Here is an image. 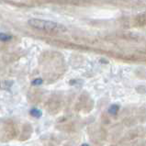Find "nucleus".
Listing matches in <instances>:
<instances>
[{"instance_id": "f257e3e1", "label": "nucleus", "mask_w": 146, "mask_h": 146, "mask_svg": "<svg viewBox=\"0 0 146 146\" xmlns=\"http://www.w3.org/2000/svg\"><path fill=\"white\" fill-rule=\"evenodd\" d=\"M29 24L32 28H35L40 31H65L66 29L62 25H60L54 21L50 20H43L39 19H31L29 20Z\"/></svg>"}, {"instance_id": "f03ea898", "label": "nucleus", "mask_w": 146, "mask_h": 146, "mask_svg": "<svg viewBox=\"0 0 146 146\" xmlns=\"http://www.w3.org/2000/svg\"><path fill=\"white\" fill-rule=\"evenodd\" d=\"M30 113H31V116L34 117V118H40V117L42 116V112H41V110H39V108H31Z\"/></svg>"}, {"instance_id": "7ed1b4c3", "label": "nucleus", "mask_w": 146, "mask_h": 146, "mask_svg": "<svg viewBox=\"0 0 146 146\" xmlns=\"http://www.w3.org/2000/svg\"><path fill=\"white\" fill-rule=\"evenodd\" d=\"M119 111V106L118 105H111L108 108V112L111 114V115H116L118 113Z\"/></svg>"}, {"instance_id": "20e7f679", "label": "nucleus", "mask_w": 146, "mask_h": 146, "mask_svg": "<svg viewBox=\"0 0 146 146\" xmlns=\"http://www.w3.org/2000/svg\"><path fill=\"white\" fill-rule=\"evenodd\" d=\"M12 37L8 34H6V33H0V40L2 41H7V40H11Z\"/></svg>"}, {"instance_id": "39448f33", "label": "nucleus", "mask_w": 146, "mask_h": 146, "mask_svg": "<svg viewBox=\"0 0 146 146\" xmlns=\"http://www.w3.org/2000/svg\"><path fill=\"white\" fill-rule=\"evenodd\" d=\"M43 83V80L41 78H38V79H35V80L32 81V85L33 86H40Z\"/></svg>"}, {"instance_id": "423d86ee", "label": "nucleus", "mask_w": 146, "mask_h": 146, "mask_svg": "<svg viewBox=\"0 0 146 146\" xmlns=\"http://www.w3.org/2000/svg\"><path fill=\"white\" fill-rule=\"evenodd\" d=\"M82 146H89V145L86 144V143H84V144H82Z\"/></svg>"}]
</instances>
